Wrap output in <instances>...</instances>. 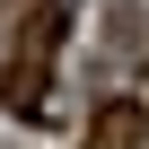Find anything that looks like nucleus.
I'll use <instances>...</instances> for the list:
<instances>
[{"mask_svg": "<svg viewBox=\"0 0 149 149\" xmlns=\"http://www.w3.org/2000/svg\"><path fill=\"white\" fill-rule=\"evenodd\" d=\"M0 105L9 114H44V61H9L0 70Z\"/></svg>", "mask_w": 149, "mask_h": 149, "instance_id": "nucleus-2", "label": "nucleus"}, {"mask_svg": "<svg viewBox=\"0 0 149 149\" xmlns=\"http://www.w3.org/2000/svg\"><path fill=\"white\" fill-rule=\"evenodd\" d=\"M140 140H149V105L140 97H105L88 114V149H140Z\"/></svg>", "mask_w": 149, "mask_h": 149, "instance_id": "nucleus-1", "label": "nucleus"}]
</instances>
